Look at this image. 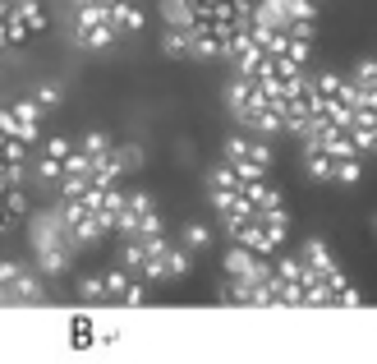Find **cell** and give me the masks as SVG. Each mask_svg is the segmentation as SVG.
Segmentation results:
<instances>
[{
	"label": "cell",
	"mask_w": 377,
	"mask_h": 364,
	"mask_svg": "<svg viewBox=\"0 0 377 364\" xmlns=\"http://www.w3.org/2000/svg\"><path fill=\"white\" fill-rule=\"evenodd\" d=\"M226 162L235 167V175H240L244 184L249 180H262L267 175V167H272V148L262 143V138H226Z\"/></svg>",
	"instance_id": "6da1fadb"
},
{
	"label": "cell",
	"mask_w": 377,
	"mask_h": 364,
	"mask_svg": "<svg viewBox=\"0 0 377 364\" xmlns=\"http://www.w3.org/2000/svg\"><path fill=\"white\" fill-rule=\"evenodd\" d=\"M226 235L235 244H244V249H253L258 258H272L276 254V240L258 226V213L253 217H226Z\"/></svg>",
	"instance_id": "7a4b0ae2"
},
{
	"label": "cell",
	"mask_w": 377,
	"mask_h": 364,
	"mask_svg": "<svg viewBox=\"0 0 377 364\" xmlns=\"http://www.w3.org/2000/svg\"><path fill=\"white\" fill-rule=\"evenodd\" d=\"M267 272H272V268H267L253 249H244V244H230L226 249V277H235V281H262Z\"/></svg>",
	"instance_id": "3957f363"
},
{
	"label": "cell",
	"mask_w": 377,
	"mask_h": 364,
	"mask_svg": "<svg viewBox=\"0 0 377 364\" xmlns=\"http://www.w3.org/2000/svg\"><path fill=\"white\" fill-rule=\"evenodd\" d=\"M244 198H249V208L253 213H267V208H281V194H276L267 180H249L244 184Z\"/></svg>",
	"instance_id": "277c9868"
},
{
	"label": "cell",
	"mask_w": 377,
	"mask_h": 364,
	"mask_svg": "<svg viewBox=\"0 0 377 364\" xmlns=\"http://www.w3.org/2000/svg\"><path fill=\"white\" fill-rule=\"evenodd\" d=\"M299 258L308 263V268H313V272H322V277H327V272H336V258H332V249H327L322 240H308Z\"/></svg>",
	"instance_id": "5b68a950"
},
{
	"label": "cell",
	"mask_w": 377,
	"mask_h": 364,
	"mask_svg": "<svg viewBox=\"0 0 377 364\" xmlns=\"http://www.w3.org/2000/svg\"><path fill=\"white\" fill-rule=\"evenodd\" d=\"M258 226H262L276 244H281V240H286V231H290V213H286V203H281V208H267V213H258Z\"/></svg>",
	"instance_id": "8992f818"
},
{
	"label": "cell",
	"mask_w": 377,
	"mask_h": 364,
	"mask_svg": "<svg viewBox=\"0 0 377 364\" xmlns=\"http://www.w3.org/2000/svg\"><path fill=\"white\" fill-rule=\"evenodd\" d=\"M359 180H363V157L332 162V175H327V184H359Z\"/></svg>",
	"instance_id": "52a82bcc"
},
{
	"label": "cell",
	"mask_w": 377,
	"mask_h": 364,
	"mask_svg": "<svg viewBox=\"0 0 377 364\" xmlns=\"http://www.w3.org/2000/svg\"><path fill=\"white\" fill-rule=\"evenodd\" d=\"M161 14H166L170 28H194V10H189V0H161Z\"/></svg>",
	"instance_id": "ba28073f"
},
{
	"label": "cell",
	"mask_w": 377,
	"mask_h": 364,
	"mask_svg": "<svg viewBox=\"0 0 377 364\" xmlns=\"http://www.w3.org/2000/svg\"><path fill=\"white\" fill-rule=\"evenodd\" d=\"M304 167H308L313 180H327V175H332V157H327L322 148H304Z\"/></svg>",
	"instance_id": "9c48e42d"
},
{
	"label": "cell",
	"mask_w": 377,
	"mask_h": 364,
	"mask_svg": "<svg viewBox=\"0 0 377 364\" xmlns=\"http://www.w3.org/2000/svg\"><path fill=\"white\" fill-rule=\"evenodd\" d=\"M161 51H166V56H189V28H166Z\"/></svg>",
	"instance_id": "30bf717a"
},
{
	"label": "cell",
	"mask_w": 377,
	"mask_h": 364,
	"mask_svg": "<svg viewBox=\"0 0 377 364\" xmlns=\"http://www.w3.org/2000/svg\"><path fill=\"white\" fill-rule=\"evenodd\" d=\"M212 189H244V180L235 175V167H230V162H221V167L212 171Z\"/></svg>",
	"instance_id": "8fae6325"
},
{
	"label": "cell",
	"mask_w": 377,
	"mask_h": 364,
	"mask_svg": "<svg viewBox=\"0 0 377 364\" xmlns=\"http://www.w3.org/2000/svg\"><path fill=\"white\" fill-rule=\"evenodd\" d=\"M189 263H194V254H189V249H175V244L166 249V272L170 277H184V272H189Z\"/></svg>",
	"instance_id": "7c38bea8"
},
{
	"label": "cell",
	"mask_w": 377,
	"mask_h": 364,
	"mask_svg": "<svg viewBox=\"0 0 377 364\" xmlns=\"http://www.w3.org/2000/svg\"><path fill=\"white\" fill-rule=\"evenodd\" d=\"M78 295H83L88 304H102V300H106V286H102V277H83V281H78Z\"/></svg>",
	"instance_id": "4fadbf2b"
},
{
	"label": "cell",
	"mask_w": 377,
	"mask_h": 364,
	"mask_svg": "<svg viewBox=\"0 0 377 364\" xmlns=\"http://www.w3.org/2000/svg\"><path fill=\"white\" fill-rule=\"evenodd\" d=\"M184 240H189V249H207L212 231L203 226V222H189V226H184Z\"/></svg>",
	"instance_id": "5bb4252c"
},
{
	"label": "cell",
	"mask_w": 377,
	"mask_h": 364,
	"mask_svg": "<svg viewBox=\"0 0 377 364\" xmlns=\"http://www.w3.org/2000/svg\"><path fill=\"white\" fill-rule=\"evenodd\" d=\"M332 304H341V309H363V295H359L354 286H350V281H345V286H341V290L332 295Z\"/></svg>",
	"instance_id": "9a60e30c"
},
{
	"label": "cell",
	"mask_w": 377,
	"mask_h": 364,
	"mask_svg": "<svg viewBox=\"0 0 377 364\" xmlns=\"http://www.w3.org/2000/svg\"><path fill=\"white\" fill-rule=\"evenodd\" d=\"M350 78H354L359 88H363V83H377V61H359V65H354V74H350Z\"/></svg>",
	"instance_id": "2e32d148"
},
{
	"label": "cell",
	"mask_w": 377,
	"mask_h": 364,
	"mask_svg": "<svg viewBox=\"0 0 377 364\" xmlns=\"http://www.w3.org/2000/svg\"><path fill=\"white\" fill-rule=\"evenodd\" d=\"M32 102H37V107H42V111H51V107H56V102H60V88H56V83H46V88L37 92Z\"/></svg>",
	"instance_id": "e0dca14e"
},
{
	"label": "cell",
	"mask_w": 377,
	"mask_h": 364,
	"mask_svg": "<svg viewBox=\"0 0 377 364\" xmlns=\"http://www.w3.org/2000/svg\"><path fill=\"white\" fill-rule=\"evenodd\" d=\"M120 304L138 309V304H143V286H138V281H129V286H124V295H120Z\"/></svg>",
	"instance_id": "ac0fdd59"
},
{
	"label": "cell",
	"mask_w": 377,
	"mask_h": 364,
	"mask_svg": "<svg viewBox=\"0 0 377 364\" xmlns=\"http://www.w3.org/2000/svg\"><path fill=\"white\" fill-rule=\"evenodd\" d=\"M308 5H322V0H308Z\"/></svg>",
	"instance_id": "d6986e66"
},
{
	"label": "cell",
	"mask_w": 377,
	"mask_h": 364,
	"mask_svg": "<svg viewBox=\"0 0 377 364\" xmlns=\"http://www.w3.org/2000/svg\"><path fill=\"white\" fill-rule=\"evenodd\" d=\"M373 231H377V217H373Z\"/></svg>",
	"instance_id": "ffe728a7"
}]
</instances>
